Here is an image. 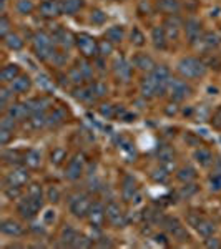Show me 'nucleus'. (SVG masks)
<instances>
[{"label":"nucleus","mask_w":221,"mask_h":249,"mask_svg":"<svg viewBox=\"0 0 221 249\" xmlns=\"http://www.w3.org/2000/svg\"><path fill=\"white\" fill-rule=\"evenodd\" d=\"M170 68L166 65H156L153 71L147 75L140 83V93L145 98H155L163 93H166V87L170 82Z\"/></svg>","instance_id":"obj_1"},{"label":"nucleus","mask_w":221,"mask_h":249,"mask_svg":"<svg viewBox=\"0 0 221 249\" xmlns=\"http://www.w3.org/2000/svg\"><path fill=\"white\" fill-rule=\"evenodd\" d=\"M54 37L47 32H37L32 37V48H34L35 57L42 62H54L55 55L58 53L57 48H55Z\"/></svg>","instance_id":"obj_2"},{"label":"nucleus","mask_w":221,"mask_h":249,"mask_svg":"<svg viewBox=\"0 0 221 249\" xmlns=\"http://www.w3.org/2000/svg\"><path fill=\"white\" fill-rule=\"evenodd\" d=\"M176 71L184 80H200L206 75L208 65L196 57H183L176 63Z\"/></svg>","instance_id":"obj_3"},{"label":"nucleus","mask_w":221,"mask_h":249,"mask_svg":"<svg viewBox=\"0 0 221 249\" xmlns=\"http://www.w3.org/2000/svg\"><path fill=\"white\" fill-rule=\"evenodd\" d=\"M162 224L166 231V234L170 236L173 241H178V243H188L190 241V232L184 228V224L175 216H166V218L162 219Z\"/></svg>","instance_id":"obj_4"},{"label":"nucleus","mask_w":221,"mask_h":249,"mask_svg":"<svg viewBox=\"0 0 221 249\" xmlns=\"http://www.w3.org/2000/svg\"><path fill=\"white\" fill-rule=\"evenodd\" d=\"M186 221H188V224H190L193 230H195L204 239L210 238V236H213L216 232V224L213 223L211 219H208L206 216L200 214V213L191 211L190 214H188Z\"/></svg>","instance_id":"obj_5"},{"label":"nucleus","mask_w":221,"mask_h":249,"mask_svg":"<svg viewBox=\"0 0 221 249\" xmlns=\"http://www.w3.org/2000/svg\"><path fill=\"white\" fill-rule=\"evenodd\" d=\"M92 204H93V199L87 193H77V195H74L70 198L68 208H70V213L75 218H87Z\"/></svg>","instance_id":"obj_6"},{"label":"nucleus","mask_w":221,"mask_h":249,"mask_svg":"<svg viewBox=\"0 0 221 249\" xmlns=\"http://www.w3.org/2000/svg\"><path fill=\"white\" fill-rule=\"evenodd\" d=\"M42 208H43V199L34 198V196H30V195L22 198L17 204V211L23 219H34Z\"/></svg>","instance_id":"obj_7"},{"label":"nucleus","mask_w":221,"mask_h":249,"mask_svg":"<svg viewBox=\"0 0 221 249\" xmlns=\"http://www.w3.org/2000/svg\"><path fill=\"white\" fill-rule=\"evenodd\" d=\"M75 45H77L83 58L90 60L98 55V40L92 37L90 34H78L75 37Z\"/></svg>","instance_id":"obj_8"},{"label":"nucleus","mask_w":221,"mask_h":249,"mask_svg":"<svg viewBox=\"0 0 221 249\" xmlns=\"http://www.w3.org/2000/svg\"><path fill=\"white\" fill-rule=\"evenodd\" d=\"M166 93L170 95L171 100H175V102H183V100L190 98L193 95V90L186 82H183V80L170 78L168 87H166Z\"/></svg>","instance_id":"obj_9"},{"label":"nucleus","mask_w":221,"mask_h":249,"mask_svg":"<svg viewBox=\"0 0 221 249\" xmlns=\"http://www.w3.org/2000/svg\"><path fill=\"white\" fill-rule=\"evenodd\" d=\"M105 218H107V223L113 228H125L128 223L125 213L120 208V204L115 201H110L105 206Z\"/></svg>","instance_id":"obj_10"},{"label":"nucleus","mask_w":221,"mask_h":249,"mask_svg":"<svg viewBox=\"0 0 221 249\" xmlns=\"http://www.w3.org/2000/svg\"><path fill=\"white\" fill-rule=\"evenodd\" d=\"M183 30H184V35H186V40L195 45L196 42H202V37H203V25L198 18L191 17L188 20H184V25H183Z\"/></svg>","instance_id":"obj_11"},{"label":"nucleus","mask_w":221,"mask_h":249,"mask_svg":"<svg viewBox=\"0 0 221 249\" xmlns=\"http://www.w3.org/2000/svg\"><path fill=\"white\" fill-rule=\"evenodd\" d=\"M30 179V175H29V170L23 166H17L14 168L10 173H7L5 176V186H17V188H22L29 183Z\"/></svg>","instance_id":"obj_12"},{"label":"nucleus","mask_w":221,"mask_h":249,"mask_svg":"<svg viewBox=\"0 0 221 249\" xmlns=\"http://www.w3.org/2000/svg\"><path fill=\"white\" fill-rule=\"evenodd\" d=\"M52 37H54L55 45H57L60 50L65 52V50H70V48L75 45V37H77V35H74L70 30L63 29V27H58V29L52 34Z\"/></svg>","instance_id":"obj_13"},{"label":"nucleus","mask_w":221,"mask_h":249,"mask_svg":"<svg viewBox=\"0 0 221 249\" xmlns=\"http://www.w3.org/2000/svg\"><path fill=\"white\" fill-rule=\"evenodd\" d=\"M133 63H130L128 60H125L123 57L116 58L113 62V75L118 82L122 83H128L131 78V71H133Z\"/></svg>","instance_id":"obj_14"},{"label":"nucleus","mask_w":221,"mask_h":249,"mask_svg":"<svg viewBox=\"0 0 221 249\" xmlns=\"http://www.w3.org/2000/svg\"><path fill=\"white\" fill-rule=\"evenodd\" d=\"M183 25H184V22H182V18H180L178 15H168L163 22V29H165V34H166L168 40H178Z\"/></svg>","instance_id":"obj_15"},{"label":"nucleus","mask_w":221,"mask_h":249,"mask_svg":"<svg viewBox=\"0 0 221 249\" xmlns=\"http://www.w3.org/2000/svg\"><path fill=\"white\" fill-rule=\"evenodd\" d=\"M83 171H85V160H83L82 155H75L67 164L65 176L70 181H77V179H80V176L83 175Z\"/></svg>","instance_id":"obj_16"},{"label":"nucleus","mask_w":221,"mask_h":249,"mask_svg":"<svg viewBox=\"0 0 221 249\" xmlns=\"http://www.w3.org/2000/svg\"><path fill=\"white\" fill-rule=\"evenodd\" d=\"M40 17L43 18H55L62 14V0H43L37 7Z\"/></svg>","instance_id":"obj_17"},{"label":"nucleus","mask_w":221,"mask_h":249,"mask_svg":"<svg viewBox=\"0 0 221 249\" xmlns=\"http://www.w3.org/2000/svg\"><path fill=\"white\" fill-rule=\"evenodd\" d=\"M7 115L12 116V118L15 120V122H27V120L32 116V111L29 105L25 103H14V105H10L7 108Z\"/></svg>","instance_id":"obj_18"},{"label":"nucleus","mask_w":221,"mask_h":249,"mask_svg":"<svg viewBox=\"0 0 221 249\" xmlns=\"http://www.w3.org/2000/svg\"><path fill=\"white\" fill-rule=\"evenodd\" d=\"M155 7H156V10L162 12L166 17L168 15H178L180 10H182L180 0H156Z\"/></svg>","instance_id":"obj_19"},{"label":"nucleus","mask_w":221,"mask_h":249,"mask_svg":"<svg viewBox=\"0 0 221 249\" xmlns=\"http://www.w3.org/2000/svg\"><path fill=\"white\" fill-rule=\"evenodd\" d=\"M0 231H2V234L10 236V238H18L23 234V226L15 219H3L0 224Z\"/></svg>","instance_id":"obj_20"},{"label":"nucleus","mask_w":221,"mask_h":249,"mask_svg":"<svg viewBox=\"0 0 221 249\" xmlns=\"http://www.w3.org/2000/svg\"><path fill=\"white\" fill-rule=\"evenodd\" d=\"M87 218L90 219V223L93 224V226L100 228L103 224V221H107V218H105V206H103L102 203H98V201H93Z\"/></svg>","instance_id":"obj_21"},{"label":"nucleus","mask_w":221,"mask_h":249,"mask_svg":"<svg viewBox=\"0 0 221 249\" xmlns=\"http://www.w3.org/2000/svg\"><path fill=\"white\" fill-rule=\"evenodd\" d=\"M131 63H133L138 70L147 71V73H150V71H153L156 68L155 60L151 58L150 55H147V53H136L133 57V60H131Z\"/></svg>","instance_id":"obj_22"},{"label":"nucleus","mask_w":221,"mask_h":249,"mask_svg":"<svg viewBox=\"0 0 221 249\" xmlns=\"http://www.w3.org/2000/svg\"><path fill=\"white\" fill-rule=\"evenodd\" d=\"M136 193H138V186H136L135 178L127 175L125 178L122 179V198L125 199V201H131L136 196Z\"/></svg>","instance_id":"obj_23"},{"label":"nucleus","mask_w":221,"mask_h":249,"mask_svg":"<svg viewBox=\"0 0 221 249\" xmlns=\"http://www.w3.org/2000/svg\"><path fill=\"white\" fill-rule=\"evenodd\" d=\"M150 38H151V43H153V47L156 48V50H165L168 45V37H166V34H165V29H163V25H156L151 29V35H150Z\"/></svg>","instance_id":"obj_24"},{"label":"nucleus","mask_w":221,"mask_h":249,"mask_svg":"<svg viewBox=\"0 0 221 249\" xmlns=\"http://www.w3.org/2000/svg\"><path fill=\"white\" fill-rule=\"evenodd\" d=\"M30 87H32V80L30 77H27V75H20V77H17L10 83V88L15 95L27 93V91L30 90Z\"/></svg>","instance_id":"obj_25"},{"label":"nucleus","mask_w":221,"mask_h":249,"mask_svg":"<svg viewBox=\"0 0 221 249\" xmlns=\"http://www.w3.org/2000/svg\"><path fill=\"white\" fill-rule=\"evenodd\" d=\"M105 38L108 42L113 43V45L122 43L123 40H125V29H123V25H113V27H110V29H107Z\"/></svg>","instance_id":"obj_26"},{"label":"nucleus","mask_w":221,"mask_h":249,"mask_svg":"<svg viewBox=\"0 0 221 249\" xmlns=\"http://www.w3.org/2000/svg\"><path fill=\"white\" fill-rule=\"evenodd\" d=\"M196 178H198V173H196V170L191 166V164H184V166H182L178 171H176V179L182 181L183 184L193 183Z\"/></svg>","instance_id":"obj_27"},{"label":"nucleus","mask_w":221,"mask_h":249,"mask_svg":"<svg viewBox=\"0 0 221 249\" xmlns=\"http://www.w3.org/2000/svg\"><path fill=\"white\" fill-rule=\"evenodd\" d=\"M20 67L15 65V63H10V65H5L2 68V71H0V80H2V83H12L15 78L20 77Z\"/></svg>","instance_id":"obj_28"},{"label":"nucleus","mask_w":221,"mask_h":249,"mask_svg":"<svg viewBox=\"0 0 221 249\" xmlns=\"http://www.w3.org/2000/svg\"><path fill=\"white\" fill-rule=\"evenodd\" d=\"M193 156H195V161L203 168H210L213 164V153L206 148H196Z\"/></svg>","instance_id":"obj_29"},{"label":"nucleus","mask_w":221,"mask_h":249,"mask_svg":"<svg viewBox=\"0 0 221 249\" xmlns=\"http://www.w3.org/2000/svg\"><path fill=\"white\" fill-rule=\"evenodd\" d=\"M67 120V113L62 108H55L52 113L47 115V126L48 128H57L60 124H63Z\"/></svg>","instance_id":"obj_30"},{"label":"nucleus","mask_w":221,"mask_h":249,"mask_svg":"<svg viewBox=\"0 0 221 249\" xmlns=\"http://www.w3.org/2000/svg\"><path fill=\"white\" fill-rule=\"evenodd\" d=\"M74 98L78 100V102H83V103H88V102H93L95 100V95L92 91V87L90 85H78L77 88L74 90Z\"/></svg>","instance_id":"obj_31"},{"label":"nucleus","mask_w":221,"mask_h":249,"mask_svg":"<svg viewBox=\"0 0 221 249\" xmlns=\"http://www.w3.org/2000/svg\"><path fill=\"white\" fill-rule=\"evenodd\" d=\"M78 234H80V232L75 230V228H72L70 224H65L62 232H60V241H62L63 246H72V248H74L75 239H77Z\"/></svg>","instance_id":"obj_32"},{"label":"nucleus","mask_w":221,"mask_h":249,"mask_svg":"<svg viewBox=\"0 0 221 249\" xmlns=\"http://www.w3.org/2000/svg\"><path fill=\"white\" fill-rule=\"evenodd\" d=\"M85 5V0H62V14L75 15Z\"/></svg>","instance_id":"obj_33"},{"label":"nucleus","mask_w":221,"mask_h":249,"mask_svg":"<svg viewBox=\"0 0 221 249\" xmlns=\"http://www.w3.org/2000/svg\"><path fill=\"white\" fill-rule=\"evenodd\" d=\"M27 123H29L30 130H34V131L42 130V128L47 126V113L45 111H37V113H34L27 120Z\"/></svg>","instance_id":"obj_34"},{"label":"nucleus","mask_w":221,"mask_h":249,"mask_svg":"<svg viewBox=\"0 0 221 249\" xmlns=\"http://www.w3.org/2000/svg\"><path fill=\"white\" fill-rule=\"evenodd\" d=\"M156 156H158V161L162 163L163 166H166V164H170V163H175V151H173V148H170L168 144L160 146L158 151H156Z\"/></svg>","instance_id":"obj_35"},{"label":"nucleus","mask_w":221,"mask_h":249,"mask_svg":"<svg viewBox=\"0 0 221 249\" xmlns=\"http://www.w3.org/2000/svg\"><path fill=\"white\" fill-rule=\"evenodd\" d=\"M3 43H5V47L9 48V50H14V52H18L23 48V40L18 34H15V32H10L7 37H3Z\"/></svg>","instance_id":"obj_36"},{"label":"nucleus","mask_w":221,"mask_h":249,"mask_svg":"<svg viewBox=\"0 0 221 249\" xmlns=\"http://www.w3.org/2000/svg\"><path fill=\"white\" fill-rule=\"evenodd\" d=\"M23 163H25V166H27V168H32V170H37L40 164H42V155H40L37 150L27 151L25 156H23Z\"/></svg>","instance_id":"obj_37"},{"label":"nucleus","mask_w":221,"mask_h":249,"mask_svg":"<svg viewBox=\"0 0 221 249\" xmlns=\"http://www.w3.org/2000/svg\"><path fill=\"white\" fill-rule=\"evenodd\" d=\"M208 184H210L211 191H216V193L221 191V164L215 166V170L208 176Z\"/></svg>","instance_id":"obj_38"},{"label":"nucleus","mask_w":221,"mask_h":249,"mask_svg":"<svg viewBox=\"0 0 221 249\" xmlns=\"http://www.w3.org/2000/svg\"><path fill=\"white\" fill-rule=\"evenodd\" d=\"M202 43L204 45V48H208V50H213V48H216L221 43L220 37L216 34H213V32H204L203 37H202Z\"/></svg>","instance_id":"obj_39"},{"label":"nucleus","mask_w":221,"mask_h":249,"mask_svg":"<svg viewBox=\"0 0 221 249\" xmlns=\"http://www.w3.org/2000/svg\"><path fill=\"white\" fill-rule=\"evenodd\" d=\"M198 191H200V188L196 186L195 183H184V186L180 188V191H178V198L180 199H190Z\"/></svg>","instance_id":"obj_40"},{"label":"nucleus","mask_w":221,"mask_h":249,"mask_svg":"<svg viewBox=\"0 0 221 249\" xmlns=\"http://www.w3.org/2000/svg\"><path fill=\"white\" fill-rule=\"evenodd\" d=\"M130 43L138 48L145 47V43H147V37H145V34L138 29V27H133V30L130 32Z\"/></svg>","instance_id":"obj_41"},{"label":"nucleus","mask_w":221,"mask_h":249,"mask_svg":"<svg viewBox=\"0 0 221 249\" xmlns=\"http://www.w3.org/2000/svg\"><path fill=\"white\" fill-rule=\"evenodd\" d=\"M15 10L20 15H30L35 10V3L32 0H17L15 2Z\"/></svg>","instance_id":"obj_42"},{"label":"nucleus","mask_w":221,"mask_h":249,"mask_svg":"<svg viewBox=\"0 0 221 249\" xmlns=\"http://www.w3.org/2000/svg\"><path fill=\"white\" fill-rule=\"evenodd\" d=\"M67 78L70 80L72 83H75V85H83V83L87 82V78L83 77V73L78 70V67L75 65V67H72L70 70H68V73H67Z\"/></svg>","instance_id":"obj_43"},{"label":"nucleus","mask_w":221,"mask_h":249,"mask_svg":"<svg viewBox=\"0 0 221 249\" xmlns=\"http://www.w3.org/2000/svg\"><path fill=\"white\" fill-rule=\"evenodd\" d=\"M168 178H170V173H168L166 166H163V164L160 168H156V170L151 171V179L156 183H166Z\"/></svg>","instance_id":"obj_44"},{"label":"nucleus","mask_w":221,"mask_h":249,"mask_svg":"<svg viewBox=\"0 0 221 249\" xmlns=\"http://www.w3.org/2000/svg\"><path fill=\"white\" fill-rule=\"evenodd\" d=\"M113 43L111 42H108V40H98V55L100 57H103V58H107V57H110L111 53H113Z\"/></svg>","instance_id":"obj_45"},{"label":"nucleus","mask_w":221,"mask_h":249,"mask_svg":"<svg viewBox=\"0 0 221 249\" xmlns=\"http://www.w3.org/2000/svg\"><path fill=\"white\" fill-rule=\"evenodd\" d=\"M65 160H67V151L63 150V148H54V151L50 153V163L58 166V164H62Z\"/></svg>","instance_id":"obj_46"},{"label":"nucleus","mask_w":221,"mask_h":249,"mask_svg":"<svg viewBox=\"0 0 221 249\" xmlns=\"http://www.w3.org/2000/svg\"><path fill=\"white\" fill-rule=\"evenodd\" d=\"M77 67H78V70L83 73V77L87 78V82L92 78V75H93V67H92V63H90V60L88 58H83V60H80V62L77 63Z\"/></svg>","instance_id":"obj_47"},{"label":"nucleus","mask_w":221,"mask_h":249,"mask_svg":"<svg viewBox=\"0 0 221 249\" xmlns=\"http://www.w3.org/2000/svg\"><path fill=\"white\" fill-rule=\"evenodd\" d=\"M107 14L102 9H93L90 14V22L95 23V25H103L107 22Z\"/></svg>","instance_id":"obj_48"},{"label":"nucleus","mask_w":221,"mask_h":249,"mask_svg":"<svg viewBox=\"0 0 221 249\" xmlns=\"http://www.w3.org/2000/svg\"><path fill=\"white\" fill-rule=\"evenodd\" d=\"M90 87H92V91H93L95 98H102V96H105L108 93V87L103 82H93V83H90Z\"/></svg>","instance_id":"obj_49"},{"label":"nucleus","mask_w":221,"mask_h":249,"mask_svg":"<svg viewBox=\"0 0 221 249\" xmlns=\"http://www.w3.org/2000/svg\"><path fill=\"white\" fill-rule=\"evenodd\" d=\"M10 27H12V22H10V18L7 17L5 14L0 17V35H2V38L3 37H7V35L10 34Z\"/></svg>","instance_id":"obj_50"},{"label":"nucleus","mask_w":221,"mask_h":249,"mask_svg":"<svg viewBox=\"0 0 221 249\" xmlns=\"http://www.w3.org/2000/svg\"><path fill=\"white\" fill-rule=\"evenodd\" d=\"M14 95H15V93L12 91V88L3 87L2 90H0V105H2V108H5V105L9 103V100H10Z\"/></svg>","instance_id":"obj_51"},{"label":"nucleus","mask_w":221,"mask_h":249,"mask_svg":"<svg viewBox=\"0 0 221 249\" xmlns=\"http://www.w3.org/2000/svg\"><path fill=\"white\" fill-rule=\"evenodd\" d=\"M14 130H5V128H0V143L9 144L14 140Z\"/></svg>","instance_id":"obj_52"},{"label":"nucleus","mask_w":221,"mask_h":249,"mask_svg":"<svg viewBox=\"0 0 221 249\" xmlns=\"http://www.w3.org/2000/svg\"><path fill=\"white\" fill-rule=\"evenodd\" d=\"M15 120L12 118V116H9V115H5L2 118V122H0V128H5V130H14L15 131Z\"/></svg>","instance_id":"obj_53"},{"label":"nucleus","mask_w":221,"mask_h":249,"mask_svg":"<svg viewBox=\"0 0 221 249\" xmlns=\"http://www.w3.org/2000/svg\"><path fill=\"white\" fill-rule=\"evenodd\" d=\"M88 246H92V239L87 238V236H83V234H78L77 239H75L74 248H88Z\"/></svg>","instance_id":"obj_54"},{"label":"nucleus","mask_w":221,"mask_h":249,"mask_svg":"<svg viewBox=\"0 0 221 249\" xmlns=\"http://www.w3.org/2000/svg\"><path fill=\"white\" fill-rule=\"evenodd\" d=\"M47 198H48V201H52V203H57L58 199H60V191H58L55 186H52L50 190L47 191Z\"/></svg>","instance_id":"obj_55"},{"label":"nucleus","mask_w":221,"mask_h":249,"mask_svg":"<svg viewBox=\"0 0 221 249\" xmlns=\"http://www.w3.org/2000/svg\"><path fill=\"white\" fill-rule=\"evenodd\" d=\"M100 113H102V116H107V118H113V116H115V107L102 105V108H100Z\"/></svg>","instance_id":"obj_56"},{"label":"nucleus","mask_w":221,"mask_h":249,"mask_svg":"<svg viewBox=\"0 0 221 249\" xmlns=\"http://www.w3.org/2000/svg\"><path fill=\"white\" fill-rule=\"evenodd\" d=\"M206 246L208 248H221V243L218 241V238H215V236H210V238H206Z\"/></svg>","instance_id":"obj_57"},{"label":"nucleus","mask_w":221,"mask_h":249,"mask_svg":"<svg viewBox=\"0 0 221 249\" xmlns=\"http://www.w3.org/2000/svg\"><path fill=\"white\" fill-rule=\"evenodd\" d=\"M116 2H125V0H116Z\"/></svg>","instance_id":"obj_58"}]
</instances>
